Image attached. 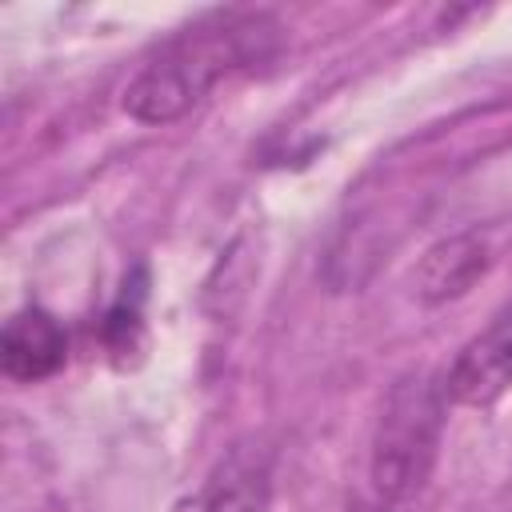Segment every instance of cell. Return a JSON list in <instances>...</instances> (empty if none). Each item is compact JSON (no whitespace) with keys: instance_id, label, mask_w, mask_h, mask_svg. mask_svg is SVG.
Wrapping results in <instances>:
<instances>
[{"instance_id":"obj_5","label":"cell","mask_w":512,"mask_h":512,"mask_svg":"<svg viewBox=\"0 0 512 512\" xmlns=\"http://www.w3.org/2000/svg\"><path fill=\"white\" fill-rule=\"evenodd\" d=\"M64 360H68V336L52 312L32 304L4 320V332H0L4 376L20 380V384H36V380L56 376L64 368Z\"/></svg>"},{"instance_id":"obj_2","label":"cell","mask_w":512,"mask_h":512,"mask_svg":"<svg viewBox=\"0 0 512 512\" xmlns=\"http://www.w3.org/2000/svg\"><path fill=\"white\" fill-rule=\"evenodd\" d=\"M444 400V388H436L424 376H404L388 392L372 436L376 500L404 504L428 484L444 432Z\"/></svg>"},{"instance_id":"obj_1","label":"cell","mask_w":512,"mask_h":512,"mask_svg":"<svg viewBox=\"0 0 512 512\" xmlns=\"http://www.w3.org/2000/svg\"><path fill=\"white\" fill-rule=\"evenodd\" d=\"M280 24L268 12H212L180 28L128 80L124 112L140 124H172L192 112L224 76L260 64L276 48Z\"/></svg>"},{"instance_id":"obj_7","label":"cell","mask_w":512,"mask_h":512,"mask_svg":"<svg viewBox=\"0 0 512 512\" xmlns=\"http://www.w3.org/2000/svg\"><path fill=\"white\" fill-rule=\"evenodd\" d=\"M104 340H108V348H112L116 356L136 352V344H140V288H136V284H132V292H124L120 304L108 312V320H104Z\"/></svg>"},{"instance_id":"obj_6","label":"cell","mask_w":512,"mask_h":512,"mask_svg":"<svg viewBox=\"0 0 512 512\" xmlns=\"http://www.w3.org/2000/svg\"><path fill=\"white\" fill-rule=\"evenodd\" d=\"M488 264H492V252L476 232L444 236L412 268V292L424 304H448V300L464 296L488 272Z\"/></svg>"},{"instance_id":"obj_4","label":"cell","mask_w":512,"mask_h":512,"mask_svg":"<svg viewBox=\"0 0 512 512\" xmlns=\"http://www.w3.org/2000/svg\"><path fill=\"white\" fill-rule=\"evenodd\" d=\"M444 396L464 408H488L512 388V304L476 332L444 376Z\"/></svg>"},{"instance_id":"obj_8","label":"cell","mask_w":512,"mask_h":512,"mask_svg":"<svg viewBox=\"0 0 512 512\" xmlns=\"http://www.w3.org/2000/svg\"><path fill=\"white\" fill-rule=\"evenodd\" d=\"M356 512H396V504H384V500H376V504H372V508H364V504H360V508H356Z\"/></svg>"},{"instance_id":"obj_3","label":"cell","mask_w":512,"mask_h":512,"mask_svg":"<svg viewBox=\"0 0 512 512\" xmlns=\"http://www.w3.org/2000/svg\"><path fill=\"white\" fill-rule=\"evenodd\" d=\"M272 500V452L260 440L232 444L196 492L176 512H268Z\"/></svg>"}]
</instances>
